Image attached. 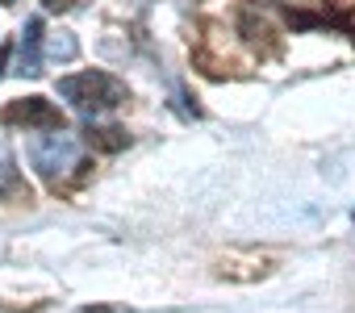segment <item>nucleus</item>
<instances>
[{
  "label": "nucleus",
  "mask_w": 355,
  "mask_h": 313,
  "mask_svg": "<svg viewBox=\"0 0 355 313\" xmlns=\"http://www.w3.org/2000/svg\"><path fill=\"white\" fill-rule=\"evenodd\" d=\"M59 96L84 113V117H96V113H113L117 105L130 100V88L109 75V71H76V75H63L59 80Z\"/></svg>",
  "instance_id": "f257e3e1"
},
{
  "label": "nucleus",
  "mask_w": 355,
  "mask_h": 313,
  "mask_svg": "<svg viewBox=\"0 0 355 313\" xmlns=\"http://www.w3.org/2000/svg\"><path fill=\"white\" fill-rule=\"evenodd\" d=\"M30 163L42 180H59L71 168H84L80 163V142L67 129H38L30 138Z\"/></svg>",
  "instance_id": "f03ea898"
},
{
  "label": "nucleus",
  "mask_w": 355,
  "mask_h": 313,
  "mask_svg": "<svg viewBox=\"0 0 355 313\" xmlns=\"http://www.w3.org/2000/svg\"><path fill=\"white\" fill-rule=\"evenodd\" d=\"M0 125L13 129H67V117L55 100L46 96H26V100H9L0 109Z\"/></svg>",
  "instance_id": "7ed1b4c3"
},
{
  "label": "nucleus",
  "mask_w": 355,
  "mask_h": 313,
  "mask_svg": "<svg viewBox=\"0 0 355 313\" xmlns=\"http://www.w3.org/2000/svg\"><path fill=\"white\" fill-rule=\"evenodd\" d=\"M42 17H30L21 26V42H17V71L21 75H42Z\"/></svg>",
  "instance_id": "20e7f679"
},
{
  "label": "nucleus",
  "mask_w": 355,
  "mask_h": 313,
  "mask_svg": "<svg viewBox=\"0 0 355 313\" xmlns=\"http://www.w3.org/2000/svg\"><path fill=\"white\" fill-rule=\"evenodd\" d=\"M84 142H88L92 150L113 154V150H125V146H130V134H125L121 125H88V129H84Z\"/></svg>",
  "instance_id": "39448f33"
},
{
  "label": "nucleus",
  "mask_w": 355,
  "mask_h": 313,
  "mask_svg": "<svg viewBox=\"0 0 355 313\" xmlns=\"http://www.w3.org/2000/svg\"><path fill=\"white\" fill-rule=\"evenodd\" d=\"M239 30H243V38H247L251 46H263V42H272V26H268L263 17L255 21V17H251V9H243V17H239ZM272 46H276V42H272Z\"/></svg>",
  "instance_id": "423d86ee"
},
{
  "label": "nucleus",
  "mask_w": 355,
  "mask_h": 313,
  "mask_svg": "<svg viewBox=\"0 0 355 313\" xmlns=\"http://www.w3.org/2000/svg\"><path fill=\"white\" fill-rule=\"evenodd\" d=\"M13 184H17V163H13L9 146L0 142V193H5V188H13Z\"/></svg>",
  "instance_id": "0eeeda50"
},
{
  "label": "nucleus",
  "mask_w": 355,
  "mask_h": 313,
  "mask_svg": "<svg viewBox=\"0 0 355 313\" xmlns=\"http://www.w3.org/2000/svg\"><path fill=\"white\" fill-rule=\"evenodd\" d=\"M51 55L55 59H71L76 55V38L71 34H51Z\"/></svg>",
  "instance_id": "6e6552de"
},
{
  "label": "nucleus",
  "mask_w": 355,
  "mask_h": 313,
  "mask_svg": "<svg viewBox=\"0 0 355 313\" xmlns=\"http://www.w3.org/2000/svg\"><path fill=\"white\" fill-rule=\"evenodd\" d=\"M42 5H46V9H51V13H67V9H71V5H76V0H42Z\"/></svg>",
  "instance_id": "1a4fd4ad"
},
{
  "label": "nucleus",
  "mask_w": 355,
  "mask_h": 313,
  "mask_svg": "<svg viewBox=\"0 0 355 313\" xmlns=\"http://www.w3.org/2000/svg\"><path fill=\"white\" fill-rule=\"evenodd\" d=\"M5 63H9V46H5V51H0V75H5Z\"/></svg>",
  "instance_id": "9d476101"
},
{
  "label": "nucleus",
  "mask_w": 355,
  "mask_h": 313,
  "mask_svg": "<svg viewBox=\"0 0 355 313\" xmlns=\"http://www.w3.org/2000/svg\"><path fill=\"white\" fill-rule=\"evenodd\" d=\"M0 5H17V0H0Z\"/></svg>",
  "instance_id": "9b49d317"
}]
</instances>
